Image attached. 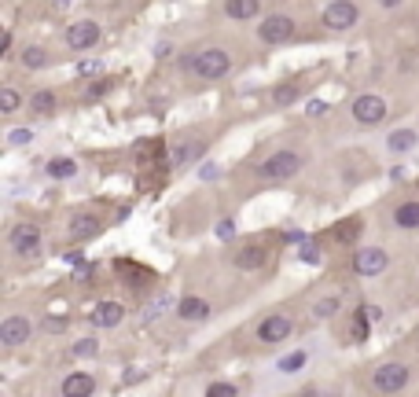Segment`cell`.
Returning a JSON list of instances; mask_svg holds the SVG:
<instances>
[{"instance_id":"26","label":"cell","mask_w":419,"mask_h":397,"mask_svg":"<svg viewBox=\"0 0 419 397\" xmlns=\"http://www.w3.org/2000/svg\"><path fill=\"white\" fill-rule=\"evenodd\" d=\"M203 397H239V387L228 382V379H214V382H206Z\"/></svg>"},{"instance_id":"35","label":"cell","mask_w":419,"mask_h":397,"mask_svg":"<svg viewBox=\"0 0 419 397\" xmlns=\"http://www.w3.org/2000/svg\"><path fill=\"white\" fill-rule=\"evenodd\" d=\"M361 313L372 320V324H379V320H383V309H379V305H361Z\"/></svg>"},{"instance_id":"7","label":"cell","mask_w":419,"mask_h":397,"mask_svg":"<svg viewBox=\"0 0 419 397\" xmlns=\"http://www.w3.org/2000/svg\"><path fill=\"white\" fill-rule=\"evenodd\" d=\"M294 19L276 11V15H265V22H258V41L261 44H287L294 37Z\"/></svg>"},{"instance_id":"39","label":"cell","mask_w":419,"mask_h":397,"mask_svg":"<svg viewBox=\"0 0 419 397\" xmlns=\"http://www.w3.org/2000/svg\"><path fill=\"white\" fill-rule=\"evenodd\" d=\"M77 70H81V74H96V70H100V63H81Z\"/></svg>"},{"instance_id":"36","label":"cell","mask_w":419,"mask_h":397,"mask_svg":"<svg viewBox=\"0 0 419 397\" xmlns=\"http://www.w3.org/2000/svg\"><path fill=\"white\" fill-rule=\"evenodd\" d=\"M11 44H15V37H11V30H4V37H0V56H11Z\"/></svg>"},{"instance_id":"29","label":"cell","mask_w":419,"mask_h":397,"mask_svg":"<svg viewBox=\"0 0 419 397\" xmlns=\"http://www.w3.org/2000/svg\"><path fill=\"white\" fill-rule=\"evenodd\" d=\"M100 353V342L93 339V335H88V339H77L74 342V357H96Z\"/></svg>"},{"instance_id":"4","label":"cell","mask_w":419,"mask_h":397,"mask_svg":"<svg viewBox=\"0 0 419 397\" xmlns=\"http://www.w3.org/2000/svg\"><path fill=\"white\" fill-rule=\"evenodd\" d=\"M320 22L327 30H335V33H346V30H353L361 22V8L353 4V0H331V4L324 8Z\"/></svg>"},{"instance_id":"2","label":"cell","mask_w":419,"mask_h":397,"mask_svg":"<svg viewBox=\"0 0 419 397\" xmlns=\"http://www.w3.org/2000/svg\"><path fill=\"white\" fill-rule=\"evenodd\" d=\"M409 382H412V368L404 364V361H386V364H379V368L372 371V390L383 394V397L401 394Z\"/></svg>"},{"instance_id":"31","label":"cell","mask_w":419,"mask_h":397,"mask_svg":"<svg viewBox=\"0 0 419 397\" xmlns=\"http://www.w3.org/2000/svg\"><path fill=\"white\" fill-rule=\"evenodd\" d=\"M30 140H33V129H11L8 133V144L11 147H22V144H30Z\"/></svg>"},{"instance_id":"37","label":"cell","mask_w":419,"mask_h":397,"mask_svg":"<svg viewBox=\"0 0 419 397\" xmlns=\"http://www.w3.org/2000/svg\"><path fill=\"white\" fill-rule=\"evenodd\" d=\"M232 232H235V225H232L228 217H225V221L217 225V236H221V239H232Z\"/></svg>"},{"instance_id":"25","label":"cell","mask_w":419,"mask_h":397,"mask_svg":"<svg viewBox=\"0 0 419 397\" xmlns=\"http://www.w3.org/2000/svg\"><path fill=\"white\" fill-rule=\"evenodd\" d=\"M306 361H309V353H306V350H294V353L280 357L276 371H283V375H294V371H302V368H306Z\"/></svg>"},{"instance_id":"13","label":"cell","mask_w":419,"mask_h":397,"mask_svg":"<svg viewBox=\"0 0 419 397\" xmlns=\"http://www.w3.org/2000/svg\"><path fill=\"white\" fill-rule=\"evenodd\" d=\"M209 316H214V305H209L203 294H184V298L177 302V320H184V324H203Z\"/></svg>"},{"instance_id":"6","label":"cell","mask_w":419,"mask_h":397,"mask_svg":"<svg viewBox=\"0 0 419 397\" xmlns=\"http://www.w3.org/2000/svg\"><path fill=\"white\" fill-rule=\"evenodd\" d=\"M349 114H353V122H357V125H383L386 114H390V104L383 96H375V92H364V96L353 99Z\"/></svg>"},{"instance_id":"5","label":"cell","mask_w":419,"mask_h":397,"mask_svg":"<svg viewBox=\"0 0 419 397\" xmlns=\"http://www.w3.org/2000/svg\"><path fill=\"white\" fill-rule=\"evenodd\" d=\"M41 243H45V236H41V228H37V225H15L8 232L11 254H15V258H26V261L41 254Z\"/></svg>"},{"instance_id":"38","label":"cell","mask_w":419,"mask_h":397,"mask_svg":"<svg viewBox=\"0 0 419 397\" xmlns=\"http://www.w3.org/2000/svg\"><path fill=\"white\" fill-rule=\"evenodd\" d=\"M302 261H309V265H313V261H320V254H317V247H306V250H302Z\"/></svg>"},{"instance_id":"22","label":"cell","mask_w":419,"mask_h":397,"mask_svg":"<svg viewBox=\"0 0 419 397\" xmlns=\"http://www.w3.org/2000/svg\"><path fill=\"white\" fill-rule=\"evenodd\" d=\"M302 99V85L298 81H280L276 88H272V104L276 107H291V104H298Z\"/></svg>"},{"instance_id":"16","label":"cell","mask_w":419,"mask_h":397,"mask_svg":"<svg viewBox=\"0 0 419 397\" xmlns=\"http://www.w3.org/2000/svg\"><path fill=\"white\" fill-rule=\"evenodd\" d=\"M70 239H77V243H85V239H96L100 236V228H103V221L96 213H74L70 217Z\"/></svg>"},{"instance_id":"1","label":"cell","mask_w":419,"mask_h":397,"mask_svg":"<svg viewBox=\"0 0 419 397\" xmlns=\"http://www.w3.org/2000/svg\"><path fill=\"white\" fill-rule=\"evenodd\" d=\"M184 67L199 81H217V78H225V74L232 70V56L225 52V48H199V52H191L184 59Z\"/></svg>"},{"instance_id":"28","label":"cell","mask_w":419,"mask_h":397,"mask_svg":"<svg viewBox=\"0 0 419 397\" xmlns=\"http://www.w3.org/2000/svg\"><path fill=\"white\" fill-rule=\"evenodd\" d=\"M22 107V96L15 92V88H0V111L4 114H15Z\"/></svg>"},{"instance_id":"15","label":"cell","mask_w":419,"mask_h":397,"mask_svg":"<svg viewBox=\"0 0 419 397\" xmlns=\"http://www.w3.org/2000/svg\"><path fill=\"white\" fill-rule=\"evenodd\" d=\"M93 327L100 331H111V327H122V320H125V305L122 302H96V309H93Z\"/></svg>"},{"instance_id":"27","label":"cell","mask_w":419,"mask_h":397,"mask_svg":"<svg viewBox=\"0 0 419 397\" xmlns=\"http://www.w3.org/2000/svg\"><path fill=\"white\" fill-rule=\"evenodd\" d=\"M22 67L26 70H41V67H48V52L45 48H22Z\"/></svg>"},{"instance_id":"18","label":"cell","mask_w":419,"mask_h":397,"mask_svg":"<svg viewBox=\"0 0 419 397\" xmlns=\"http://www.w3.org/2000/svg\"><path fill=\"white\" fill-rule=\"evenodd\" d=\"M394 228H401V232H416V228H419V199L397 202V210H394Z\"/></svg>"},{"instance_id":"32","label":"cell","mask_w":419,"mask_h":397,"mask_svg":"<svg viewBox=\"0 0 419 397\" xmlns=\"http://www.w3.org/2000/svg\"><path fill=\"white\" fill-rule=\"evenodd\" d=\"M67 327H70L67 316H48L45 320V331H52V335H59V331H67Z\"/></svg>"},{"instance_id":"12","label":"cell","mask_w":419,"mask_h":397,"mask_svg":"<svg viewBox=\"0 0 419 397\" xmlns=\"http://www.w3.org/2000/svg\"><path fill=\"white\" fill-rule=\"evenodd\" d=\"M265 261H269L265 243H243V247H235V254H232V265L239 268V273H258V268H265Z\"/></svg>"},{"instance_id":"30","label":"cell","mask_w":419,"mask_h":397,"mask_svg":"<svg viewBox=\"0 0 419 397\" xmlns=\"http://www.w3.org/2000/svg\"><path fill=\"white\" fill-rule=\"evenodd\" d=\"M368 324H372V320L364 316V313H357V316H353V331H349V335L357 339V342H364V339H368Z\"/></svg>"},{"instance_id":"17","label":"cell","mask_w":419,"mask_h":397,"mask_svg":"<svg viewBox=\"0 0 419 397\" xmlns=\"http://www.w3.org/2000/svg\"><path fill=\"white\" fill-rule=\"evenodd\" d=\"M416 144H419V129H412V125H401V129H394L386 136V151H390V155H409Z\"/></svg>"},{"instance_id":"41","label":"cell","mask_w":419,"mask_h":397,"mask_svg":"<svg viewBox=\"0 0 419 397\" xmlns=\"http://www.w3.org/2000/svg\"><path fill=\"white\" fill-rule=\"evenodd\" d=\"M327 397H338V394H327Z\"/></svg>"},{"instance_id":"8","label":"cell","mask_w":419,"mask_h":397,"mask_svg":"<svg viewBox=\"0 0 419 397\" xmlns=\"http://www.w3.org/2000/svg\"><path fill=\"white\" fill-rule=\"evenodd\" d=\"M254 335H258L261 346H280V342H287V339L294 335V320L287 316V313H272V316H265L258 324Z\"/></svg>"},{"instance_id":"20","label":"cell","mask_w":419,"mask_h":397,"mask_svg":"<svg viewBox=\"0 0 419 397\" xmlns=\"http://www.w3.org/2000/svg\"><path fill=\"white\" fill-rule=\"evenodd\" d=\"M30 111L37 114V118H48V114L59 111V96L52 92V88H37V92L30 96Z\"/></svg>"},{"instance_id":"21","label":"cell","mask_w":419,"mask_h":397,"mask_svg":"<svg viewBox=\"0 0 419 397\" xmlns=\"http://www.w3.org/2000/svg\"><path fill=\"white\" fill-rule=\"evenodd\" d=\"M45 173L52 177V181H74L77 177V162L74 159H67V155H56V159H48V165H45Z\"/></svg>"},{"instance_id":"11","label":"cell","mask_w":419,"mask_h":397,"mask_svg":"<svg viewBox=\"0 0 419 397\" xmlns=\"http://www.w3.org/2000/svg\"><path fill=\"white\" fill-rule=\"evenodd\" d=\"M33 335V324H30V316H19V313H11L0 320V346H8V350H19V346H26Z\"/></svg>"},{"instance_id":"3","label":"cell","mask_w":419,"mask_h":397,"mask_svg":"<svg viewBox=\"0 0 419 397\" xmlns=\"http://www.w3.org/2000/svg\"><path fill=\"white\" fill-rule=\"evenodd\" d=\"M302 173V155L298 151H272V155L258 165V177L261 181H291V177Z\"/></svg>"},{"instance_id":"10","label":"cell","mask_w":419,"mask_h":397,"mask_svg":"<svg viewBox=\"0 0 419 397\" xmlns=\"http://www.w3.org/2000/svg\"><path fill=\"white\" fill-rule=\"evenodd\" d=\"M100 22L96 19H77L67 26V48H74V52H88V48H96L100 44Z\"/></svg>"},{"instance_id":"14","label":"cell","mask_w":419,"mask_h":397,"mask_svg":"<svg viewBox=\"0 0 419 397\" xmlns=\"http://www.w3.org/2000/svg\"><path fill=\"white\" fill-rule=\"evenodd\" d=\"M96 394V375L93 371H70L59 382V397H93Z\"/></svg>"},{"instance_id":"24","label":"cell","mask_w":419,"mask_h":397,"mask_svg":"<svg viewBox=\"0 0 419 397\" xmlns=\"http://www.w3.org/2000/svg\"><path fill=\"white\" fill-rule=\"evenodd\" d=\"M357 236H361V217H346V221H338L335 232H331L335 243H349V239H357Z\"/></svg>"},{"instance_id":"23","label":"cell","mask_w":419,"mask_h":397,"mask_svg":"<svg viewBox=\"0 0 419 397\" xmlns=\"http://www.w3.org/2000/svg\"><path fill=\"white\" fill-rule=\"evenodd\" d=\"M338 309H342V298H338V294H327V298L313 302V320H331V316H338Z\"/></svg>"},{"instance_id":"34","label":"cell","mask_w":419,"mask_h":397,"mask_svg":"<svg viewBox=\"0 0 419 397\" xmlns=\"http://www.w3.org/2000/svg\"><path fill=\"white\" fill-rule=\"evenodd\" d=\"M324 111H327V104H324V99H309V104H306V114H309V118H320Z\"/></svg>"},{"instance_id":"19","label":"cell","mask_w":419,"mask_h":397,"mask_svg":"<svg viewBox=\"0 0 419 397\" xmlns=\"http://www.w3.org/2000/svg\"><path fill=\"white\" fill-rule=\"evenodd\" d=\"M225 15L235 22H251L261 15V0H225Z\"/></svg>"},{"instance_id":"9","label":"cell","mask_w":419,"mask_h":397,"mask_svg":"<svg viewBox=\"0 0 419 397\" xmlns=\"http://www.w3.org/2000/svg\"><path fill=\"white\" fill-rule=\"evenodd\" d=\"M390 268V250L383 247H361L357 254H353V273L357 276H383Z\"/></svg>"},{"instance_id":"33","label":"cell","mask_w":419,"mask_h":397,"mask_svg":"<svg viewBox=\"0 0 419 397\" xmlns=\"http://www.w3.org/2000/svg\"><path fill=\"white\" fill-rule=\"evenodd\" d=\"M195 151H199V144H184V147H173V162H177V165H184V162L195 155Z\"/></svg>"},{"instance_id":"40","label":"cell","mask_w":419,"mask_h":397,"mask_svg":"<svg viewBox=\"0 0 419 397\" xmlns=\"http://www.w3.org/2000/svg\"><path fill=\"white\" fill-rule=\"evenodd\" d=\"M383 8H401V0H379Z\"/></svg>"}]
</instances>
